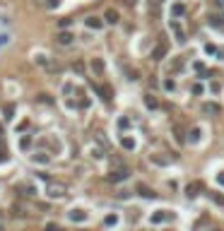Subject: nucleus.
<instances>
[{
	"instance_id": "a878e982",
	"label": "nucleus",
	"mask_w": 224,
	"mask_h": 231,
	"mask_svg": "<svg viewBox=\"0 0 224 231\" xmlns=\"http://www.w3.org/2000/svg\"><path fill=\"white\" fill-rule=\"evenodd\" d=\"M5 41H10V36H5V34H0V46H2Z\"/></svg>"
},
{
	"instance_id": "f3484780",
	"label": "nucleus",
	"mask_w": 224,
	"mask_h": 231,
	"mask_svg": "<svg viewBox=\"0 0 224 231\" xmlns=\"http://www.w3.org/2000/svg\"><path fill=\"white\" fill-rule=\"evenodd\" d=\"M72 67H75V72H84V65H82L80 60H75V63H72Z\"/></svg>"
},
{
	"instance_id": "9d476101",
	"label": "nucleus",
	"mask_w": 224,
	"mask_h": 231,
	"mask_svg": "<svg viewBox=\"0 0 224 231\" xmlns=\"http://www.w3.org/2000/svg\"><path fill=\"white\" fill-rule=\"evenodd\" d=\"M84 24H87L89 29H99V27H101V19H99V17H87Z\"/></svg>"
},
{
	"instance_id": "4468645a",
	"label": "nucleus",
	"mask_w": 224,
	"mask_h": 231,
	"mask_svg": "<svg viewBox=\"0 0 224 231\" xmlns=\"http://www.w3.org/2000/svg\"><path fill=\"white\" fill-rule=\"evenodd\" d=\"M152 161L154 164H171V157H157V154H154Z\"/></svg>"
},
{
	"instance_id": "bb28decb",
	"label": "nucleus",
	"mask_w": 224,
	"mask_h": 231,
	"mask_svg": "<svg viewBox=\"0 0 224 231\" xmlns=\"http://www.w3.org/2000/svg\"><path fill=\"white\" fill-rule=\"evenodd\" d=\"M215 5H217V7H222V10H224V0H215Z\"/></svg>"
},
{
	"instance_id": "c85d7f7f",
	"label": "nucleus",
	"mask_w": 224,
	"mask_h": 231,
	"mask_svg": "<svg viewBox=\"0 0 224 231\" xmlns=\"http://www.w3.org/2000/svg\"><path fill=\"white\" fill-rule=\"evenodd\" d=\"M147 2H150V5H152V7H154V5H159L161 0H147Z\"/></svg>"
},
{
	"instance_id": "0eeeda50",
	"label": "nucleus",
	"mask_w": 224,
	"mask_h": 231,
	"mask_svg": "<svg viewBox=\"0 0 224 231\" xmlns=\"http://www.w3.org/2000/svg\"><path fill=\"white\" fill-rule=\"evenodd\" d=\"M70 219H72V222H84V219H87V214L82 212V210H72V212H70Z\"/></svg>"
},
{
	"instance_id": "aec40b11",
	"label": "nucleus",
	"mask_w": 224,
	"mask_h": 231,
	"mask_svg": "<svg viewBox=\"0 0 224 231\" xmlns=\"http://www.w3.org/2000/svg\"><path fill=\"white\" fill-rule=\"evenodd\" d=\"M145 101H147V106H150V109H157V101H154L152 96H147V99H145Z\"/></svg>"
},
{
	"instance_id": "39448f33",
	"label": "nucleus",
	"mask_w": 224,
	"mask_h": 231,
	"mask_svg": "<svg viewBox=\"0 0 224 231\" xmlns=\"http://www.w3.org/2000/svg\"><path fill=\"white\" fill-rule=\"evenodd\" d=\"M128 176H130V173H128V169L123 166V169H116V171H113V176H111V178H113V181H126Z\"/></svg>"
},
{
	"instance_id": "423d86ee",
	"label": "nucleus",
	"mask_w": 224,
	"mask_h": 231,
	"mask_svg": "<svg viewBox=\"0 0 224 231\" xmlns=\"http://www.w3.org/2000/svg\"><path fill=\"white\" fill-rule=\"evenodd\" d=\"M171 29H174V34H176V39H179V41H186V31L179 27V22H171Z\"/></svg>"
},
{
	"instance_id": "c756f323",
	"label": "nucleus",
	"mask_w": 224,
	"mask_h": 231,
	"mask_svg": "<svg viewBox=\"0 0 224 231\" xmlns=\"http://www.w3.org/2000/svg\"><path fill=\"white\" fill-rule=\"evenodd\" d=\"M222 22H224V12H222Z\"/></svg>"
},
{
	"instance_id": "ddd939ff",
	"label": "nucleus",
	"mask_w": 224,
	"mask_h": 231,
	"mask_svg": "<svg viewBox=\"0 0 224 231\" xmlns=\"http://www.w3.org/2000/svg\"><path fill=\"white\" fill-rule=\"evenodd\" d=\"M41 65H44L46 72H55V70H58V65H55L53 60H46V63H41Z\"/></svg>"
},
{
	"instance_id": "4be33fe9",
	"label": "nucleus",
	"mask_w": 224,
	"mask_h": 231,
	"mask_svg": "<svg viewBox=\"0 0 224 231\" xmlns=\"http://www.w3.org/2000/svg\"><path fill=\"white\" fill-rule=\"evenodd\" d=\"M164 87H166V89H176V84H174V80H166V82H164Z\"/></svg>"
},
{
	"instance_id": "20e7f679",
	"label": "nucleus",
	"mask_w": 224,
	"mask_h": 231,
	"mask_svg": "<svg viewBox=\"0 0 224 231\" xmlns=\"http://www.w3.org/2000/svg\"><path fill=\"white\" fill-rule=\"evenodd\" d=\"M58 44H60V46H70V44H72V34L60 31V34H58Z\"/></svg>"
},
{
	"instance_id": "393cba45",
	"label": "nucleus",
	"mask_w": 224,
	"mask_h": 231,
	"mask_svg": "<svg viewBox=\"0 0 224 231\" xmlns=\"http://www.w3.org/2000/svg\"><path fill=\"white\" fill-rule=\"evenodd\" d=\"M34 161H48V157H44V154H36Z\"/></svg>"
},
{
	"instance_id": "a211bd4d",
	"label": "nucleus",
	"mask_w": 224,
	"mask_h": 231,
	"mask_svg": "<svg viewBox=\"0 0 224 231\" xmlns=\"http://www.w3.org/2000/svg\"><path fill=\"white\" fill-rule=\"evenodd\" d=\"M164 219H166V214H152V222H154V224L164 222Z\"/></svg>"
},
{
	"instance_id": "9b49d317",
	"label": "nucleus",
	"mask_w": 224,
	"mask_h": 231,
	"mask_svg": "<svg viewBox=\"0 0 224 231\" xmlns=\"http://www.w3.org/2000/svg\"><path fill=\"white\" fill-rule=\"evenodd\" d=\"M137 193H140V195H145V197H154V195H157V193L152 190V188H147V185H137Z\"/></svg>"
},
{
	"instance_id": "6ab92c4d",
	"label": "nucleus",
	"mask_w": 224,
	"mask_h": 231,
	"mask_svg": "<svg viewBox=\"0 0 224 231\" xmlns=\"http://www.w3.org/2000/svg\"><path fill=\"white\" fill-rule=\"evenodd\" d=\"M183 12H186V10H183V5H174V15H176V17H179V15H183Z\"/></svg>"
},
{
	"instance_id": "f8f14e48",
	"label": "nucleus",
	"mask_w": 224,
	"mask_h": 231,
	"mask_svg": "<svg viewBox=\"0 0 224 231\" xmlns=\"http://www.w3.org/2000/svg\"><path fill=\"white\" fill-rule=\"evenodd\" d=\"M164 53H166V46H164V44H161V46H157V48H154V53H152V58H154V60H161V56H164Z\"/></svg>"
},
{
	"instance_id": "dca6fc26",
	"label": "nucleus",
	"mask_w": 224,
	"mask_h": 231,
	"mask_svg": "<svg viewBox=\"0 0 224 231\" xmlns=\"http://www.w3.org/2000/svg\"><path fill=\"white\" fill-rule=\"evenodd\" d=\"M121 145H123L126 149H133V147H135V142H133L130 137H123V140H121Z\"/></svg>"
},
{
	"instance_id": "b1692460",
	"label": "nucleus",
	"mask_w": 224,
	"mask_h": 231,
	"mask_svg": "<svg viewBox=\"0 0 224 231\" xmlns=\"http://www.w3.org/2000/svg\"><path fill=\"white\" fill-rule=\"evenodd\" d=\"M212 200H215V202H219V205H224V197H222V195H212Z\"/></svg>"
},
{
	"instance_id": "7c9ffc66",
	"label": "nucleus",
	"mask_w": 224,
	"mask_h": 231,
	"mask_svg": "<svg viewBox=\"0 0 224 231\" xmlns=\"http://www.w3.org/2000/svg\"><path fill=\"white\" fill-rule=\"evenodd\" d=\"M0 135H2V128H0Z\"/></svg>"
},
{
	"instance_id": "7ed1b4c3",
	"label": "nucleus",
	"mask_w": 224,
	"mask_h": 231,
	"mask_svg": "<svg viewBox=\"0 0 224 231\" xmlns=\"http://www.w3.org/2000/svg\"><path fill=\"white\" fill-rule=\"evenodd\" d=\"M198 190H203V183H188V188H186V195L188 197H193V195H198Z\"/></svg>"
},
{
	"instance_id": "cd10ccee",
	"label": "nucleus",
	"mask_w": 224,
	"mask_h": 231,
	"mask_svg": "<svg viewBox=\"0 0 224 231\" xmlns=\"http://www.w3.org/2000/svg\"><path fill=\"white\" fill-rule=\"evenodd\" d=\"M217 181H219V183L224 185V171H222V173H219V176H217Z\"/></svg>"
},
{
	"instance_id": "5701e85b",
	"label": "nucleus",
	"mask_w": 224,
	"mask_h": 231,
	"mask_svg": "<svg viewBox=\"0 0 224 231\" xmlns=\"http://www.w3.org/2000/svg\"><path fill=\"white\" fill-rule=\"evenodd\" d=\"M29 142H31L29 137H22V142H19V145H22V149H27V145H29Z\"/></svg>"
},
{
	"instance_id": "1a4fd4ad",
	"label": "nucleus",
	"mask_w": 224,
	"mask_h": 231,
	"mask_svg": "<svg viewBox=\"0 0 224 231\" xmlns=\"http://www.w3.org/2000/svg\"><path fill=\"white\" fill-rule=\"evenodd\" d=\"M92 70H94V75H104V63H101L99 58H94V60H92Z\"/></svg>"
},
{
	"instance_id": "412c9836",
	"label": "nucleus",
	"mask_w": 224,
	"mask_h": 231,
	"mask_svg": "<svg viewBox=\"0 0 224 231\" xmlns=\"http://www.w3.org/2000/svg\"><path fill=\"white\" fill-rule=\"evenodd\" d=\"M104 224H106V226H113V224H116V217H113V214L106 217V222H104Z\"/></svg>"
},
{
	"instance_id": "f257e3e1",
	"label": "nucleus",
	"mask_w": 224,
	"mask_h": 231,
	"mask_svg": "<svg viewBox=\"0 0 224 231\" xmlns=\"http://www.w3.org/2000/svg\"><path fill=\"white\" fill-rule=\"evenodd\" d=\"M46 195H48L51 200H60V197H65V195H68V190H65V185H60V183H48Z\"/></svg>"
},
{
	"instance_id": "2eb2a0df",
	"label": "nucleus",
	"mask_w": 224,
	"mask_h": 231,
	"mask_svg": "<svg viewBox=\"0 0 224 231\" xmlns=\"http://www.w3.org/2000/svg\"><path fill=\"white\" fill-rule=\"evenodd\" d=\"M200 135H203V130H200V128L190 130V142H198V140H200Z\"/></svg>"
},
{
	"instance_id": "6e6552de",
	"label": "nucleus",
	"mask_w": 224,
	"mask_h": 231,
	"mask_svg": "<svg viewBox=\"0 0 224 231\" xmlns=\"http://www.w3.org/2000/svg\"><path fill=\"white\" fill-rule=\"evenodd\" d=\"M118 19H121V15H118L116 10H106V22L108 24H116Z\"/></svg>"
},
{
	"instance_id": "f03ea898",
	"label": "nucleus",
	"mask_w": 224,
	"mask_h": 231,
	"mask_svg": "<svg viewBox=\"0 0 224 231\" xmlns=\"http://www.w3.org/2000/svg\"><path fill=\"white\" fill-rule=\"evenodd\" d=\"M200 111L207 113V116H219V113H222V106H219V104H212V101H205V104H200Z\"/></svg>"
}]
</instances>
